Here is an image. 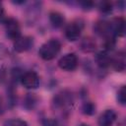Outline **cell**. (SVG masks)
I'll list each match as a JSON object with an SVG mask.
<instances>
[{
  "mask_svg": "<svg viewBox=\"0 0 126 126\" xmlns=\"http://www.w3.org/2000/svg\"><path fill=\"white\" fill-rule=\"evenodd\" d=\"M60 48L61 44L57 39H50L41 45L38 54L44 60H51L59 53Z\"/></svg>",
  "mask_w": 126,
  "mask_h": 126,
  "instance_id": "6da1fadb",
  "label": "cell"
},
{
  "mask_svg": "<svg viewBox=\"0 0 126 126\" xmlns=\"http://www.w3.org/2000/svg\"><path fill=\"white\" fill-rule=\"evenodd\" d=\"M78 64L77 56L74 53H68L60 58L58 61V65L62 70L65 71H73Z\"/></svg>",
  "mask_w": 126,
  "mask_h": 126,
  "instance_id": "7a4b0ae2",
  "label": "cell"
},
{
  "mask_svg": "<svg viewBox=\"0 0 126 126\" xmlns=\"http://www.w3.org/2000/svg\"><path fill=\"white\" fill-rule=\"evenodd\" d=\"M5 28H6V32L7 35L12 38V39H17L21 36V30L18 22L15 19H7L5 21Z\"/></svg>",
  "mask_w": 126,
  "mask_h": 126,
  "instance_id": "3957f363",
  "label": "cell"
},
{
  "mask_svg": "<svg viewBox=\"0 0 126 126\" xmlns=\"http://www.w3.org/2000/svg\"><path fill=\"white\" fill-rule=\"evenodd\" d=\"M21 82L23 86L27 89H36L39 85L38 76L32 71L26 72L25 74H23L21 77Z\"/></svg>",
  "mask_w": 126,
  "mask_h": 126,
  "instance_id": "277c9868",
  "label": "cell"
},
{
  "mask_svg": "<svg viewBox=\"0 0 126 126\" xmlns=\"http://www.w3.org/2000/svg\"><path fill=\"white\" fill-rule=\"evenodd\" d=\"M82 29H83L82 24H80L79 22H73L66 27L65 35L69 40H72V41L77 40L81 35Z\"/></svg>",
  "mask_w": 126,
  "mask_h": 126,
  "instance_id": "5b68a950",
  "label": "cell"
},
{
  "mask_svg": "<svg viewBox=\"0 0 126 126\" xmlns=\"http://www.w3.org/2000/svg\"><path fill=\"white\" fill-rule=\"evenodd\" d=\"M32 45V38L30 36H20L14 42V49L17 52H24L29 50Z\"/></svg>",
  "mask_w": 126,
  "mask_h": 126,
  "instance_id": "8992f818",
  "label": "cell"
},
{
  "mask_svg": "<svg viewBox=\"0 0 126 126\" xmlns=\"http://www.w3.org/2000/svg\"><path fill=\"white\" fill-rule=\"evenodd\" d=\"M94 31L97 34L104 36L105 38H109V37H114L112 32H111V29H110V24L109 22H105V21H100L97 22L94 25Z\"/></svg>",
  "mask_w": 126,
  "mask_h": 126,
  "instance_id": "52a82bcc",
  "label": "cell"
},
{
  "mask_svg": "<svg viewBox=\"0 0 126 126\" xmlns=\"http://www.w3.org/2000/svg\"><path fill=\"white\" fill-rule=\"evenodd\" d=\"M116 119V113L112 109L105 110L98 118V126H111Z\"/></svg>",
  "mask_w": 126,
  "mask_h": 126,
  "instance_id": "ba28073f",
  "label": "cell"
},
{
  "mask_svg": "<svg viewBox=\"0 0 126 126\" xmlns=\"http://www.w3.org/2000/svg\"><path fill=\"white\" fill-rule=\"evenodd\" d=\"M109 24L113 36L123 34L125 29V22L122 18H115L111 22H109Z\"/></svg>",
  "mask_w": 126,
  "mask_h": 126,
  "instance_id": "9c48e42d",
  "label": "cell"
},
{
  "mask_svg": "<svg viewBox=\"0 0 126 126\" xmlns=\"http://www.w3.org/2000/svg\"><path fill=\"white\" fill-rule=\"evenodd\" d=\"M111 59L112 58L106 52H99L95 56V61L97 63V65L101 68L108 67L111 64Z\"/></svg>",
  "mask_w": 126,
  "mask_h": 126,
  "instance_id": "30bf717a",
  "label": "cell"
},
{
  "mask_svg": "<svg viewBox=\"0 0 126 126\" xmlns=\"http://www.w3.org/2000/svg\"><path fill=\"white\" fill-rule=\"evenodd\" d=\"M111 64L116 71H123L125 69V56L124 53L117 54L114 58L111 59Z\"/></svg>",
  "mask_w": 126,
  "mask_h": 126,
  "instance_id": "8fae6325",
  "label": "cell"
},
{
  "mask_svg": "<svg viewBox=\"0 0 126 126\" xmlns=\"http://www.w3.org/2000/svg\"><path fill=\"white\" fill-rule=\"evenodd\" d=\"M49 20L54 28H60L64 24V17L59 12H51L49 14Z\"/></svg>",
  "mask_w": 126,
  "mask_h": 126,
  "instance_id": "7c38bea8",
  "label": "cell"
},
{
  "mask_svg": "<svg viewBox=\"0 0 126 126\" xmlns=\"http://www.w3.org/2000/svg\"><path fill=\"white\" fill-rule=\"evenodd\" d=\"M95 41L92 37H86L81 42V48L85 52H92L95 49Z\"/></svg>",
  "mask_w": 126,
  "mask_h": 126,
  "instance_id": "4fadbf2b",
  "label": "cell"
},
{
  "mask_svg": "<svg viewBox=\"0 0 126 126\" xmlns=\"http://www.w3.org/2000/svg\"><path fill=\"white\" fill-rule=\"evenodd\" d=\"M54 101L58 106H65L70 102V96L66 94H58L56 97H54Z\"/></svg>",
  "mask_w": 126,
  "mask_h": 126,
  "instance_id": "5bb4252c",
  "label": "cell"
},
{
  "mask_svg": "<svg viewBox=\"0 0 126 126\" xmlns=\"http://www.w3.org/2000/svg\"><path fill=\"white\" fill-rule=\"evenodd\" d=\"M82 110L87 115H93L95 112V105L93 102H91V101L85 102L83 107H82Z\"/></svg>",
  "mask_w": 126,
  "mask_h": 126,
  "instance_id": "9a60e30c",
  "label": "cell"
},
{
  "mask_svg": "<svg viewBox=\"0 0 126 126\" xmlns=\"http://www.w3.org/2000/svg\"><path fill=\"white\" fill-rule=\"evenodd\" d=\"M117 99L121 104H125L126 102V89L125 86H122L117 93Z\"/></svg>",
  "mask_w": 126,
  "mask_h": 126,
  "instance_id": "2e32d148",
  "label": "cell"
},
{
  "mask_svg": "<svg viewBox=\"0 0 126 126\" xmlns=\"http://www.w3.org/2000/svg\"><path fill=\"white\" fill-rule=\"evenodd\" d=\"M4 126H28V124L26 121L21 119H11V120H8L4 124Z\"/></svg>",
  "mask_w": 126,
  "mask_h": 126,
  "instance_id": "e0dca14e",
  "label": "cell"
},
{
  "mask_svg": "<svg viewBox=\"0 0 126 126\" xmlns=\"http://www.w3.org/2000/svg\"><path fill=\"white\" fill-rule=\"evenodd\" d=\"M99 10L103 13H109L112 10V4L108 1H103L99 4Z\"/></svg>",
  "mask_w": 126,
  "mask_h": 126,
  "instance_id": "ac0fdd59",
  "label": "cell"
},
{
  "mask_svg": "<svg viewBox=\"0 0 126 126\" xmlns=\"http://www.w3.org/2000/svg\"><path fill=\"white\" fill-rule=\"evenodd\" d=\"M114 44H115V39L114 37H109V38H105V41H104V47L106 50H110L114 47Z\"/></svg>",
  "mask_w": 126,
  "mask_h": 126,
  "instance_id": "d6986e66",
  "label": "cell"
},
{
  "mask_svg": "<svg viewBox=\"0 0 126 126\" xmlns=\"http://www.w3.org/2000/svg\"><path fill=\"white\" fill-rule=\"evenodd\" d=\"M8 53V50H7V47L5 46V44L3 43H0V59H3Z\"/></svg>",
  "mask_w": 126,
  "mask_h": 126,
  "instance_id": "ffe728a7",
  "label": "cell"
},
{
  "mask_svg": "<svg viewBox=\"0 0 126 126\" xmlns=\"http://www.w3.org/2000/svg\"><path fill=\"white\" fill-rule=\"evenodd\" d=\"M81 6H82L83 9H85V10H90V9L93 8V6H94V2H91V1L81 2Z\"/></svg>",
  "mask_w": 126,
  "mask_h": 126,
  "instance_id": "44dd1931",
  "label": "cell"
},
{
  "mask_svg": "<svg viewBox=\"0 0 126 126\" xmlns=\"http://www.w3.org/2000/svg\"><path fill=\"white\" fill-rule=\"evenodd\" d=\"M3 17H4V9H3L2 5L0 4V21L3 20Z\"/></svg>",
  "mask_w": 126,
  "mask_h": 126,
  "instance_id": "7402d4cb",
  "label": "cell"
},
{
  "mask_svg": "<svg viewBox=\"0 0 126 126\" xmlns=\"http://www.w3.org/2000/svg\"><path fill=\"white\" fill-rule=\"evenodd\" d=\"M4 76H5V73L2 69H0V81H2L4 79Z\"/></svg>",
  "mask_w": 126,
  "mask_h": 126,
  "instance_id": "603a6c76",
  "label": "cell"
},
{
  "mask_svg": "<svg viewBox=\"0 0 126 126\" xmlns=\"http://www.w3.org/2000/svg\"><path fill=\"white\" fill-rule=\"evenodd\" d=\"M79 126H89V125H87V124H84V123H82V124H80Z\"/></svg>",
  "mask_w": 126,
  "mask_h": 126,
  "instance_id": "cb8c5ba5",
  "label": "cell"
},
{
  "mask_svg": "<svg viewBox=\"0 0 126 126\" xmlns=\"http://www.w3.org/2000/svg\"><path fill=\"white\" fill-rule=\"evenodd\" d=\"M0 112H1V100H0Z\"/></svg>",
  "mask_w": 126,
  "mask_h": 126,
  "instance_id": "d4e9b609",
  "label": "cell"
}]
</instances>
